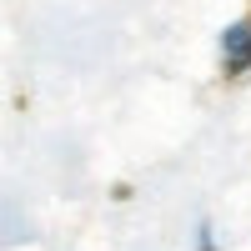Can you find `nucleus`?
<instances>
[{"label":"nucleus","instance_id":"nucleus-1","mask_svg":"<svg viewBox=\"0 0 251 251\" xmlns=\"http://www.w3.org/2000/svg\"><path fill=\"white\" fill-rule=\"evenodd\" d=\"M221 55H226V71L231 75L251 71V20H241V25H231L221 35Z\"/></svg>","mask_w":251,"mask_h":251}]
</instances>
